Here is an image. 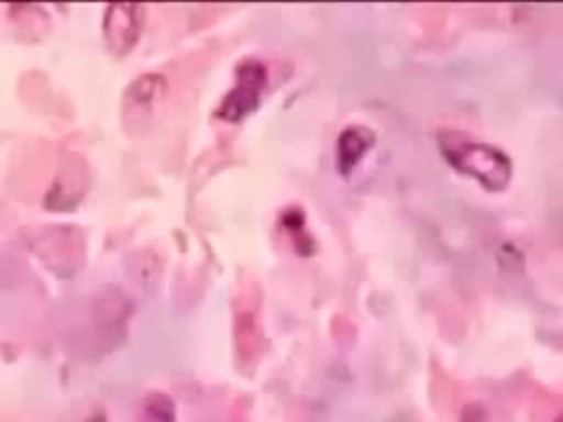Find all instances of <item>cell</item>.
Returning <instances> with one entry per match:
<instances>
[{"label":"cell","mask_w":563,"mask_h":422,"mask_svg":"<svg viewBox=\"0 0 563 422\" xmlns=\"http://www.w3.org/2000/svg\"><path fill=\"white\" fill-rule=\"evenodd\" d=\"M440 149L453 169L477 180L488 191H501L510 180V158L495 145L444 132L440 134Z\"/></svg>","instance_id":"6da1fadb"},{"label":"cell","mask_w":563,"mask_h":422,"mask_svg":"<svg viewBox=\"0 0 563 422\" xmlns=\"http://www.w3.org/2000/svg\"><path fill=\"white\" fill-rule=\"evenodd\" d=\"M266 88V70L260 62H244L238 68V81L220 106V116L227 121H240L251 114Z\"/></svg>","instance_id":"7a4b0ae2"},{"label":"cell","mask_w":563,"mask_h":422,"mask_svg":"<svg viewBox=\"0 0 563 422\" xmlns=\"http://www.w3.org/2000/svg\"><path fill=\"white\" fill-rule=\"evenodd\" d=\"M143 9L139 4H110L103 18V40L114 55H125L139 40Z\"/></svg>","instance_id":"3957f363"},{"label":"cell","mask_w":563,"mask_h":422,"mask_svg":"<svg viewBox=\"0 0 563 422\" xmlns=\"http://www.w3.org/2000/svg\"><path fill=\"white\" fill-rule=\"evenodd\" d=\"M374 134L367 127H347L336 143V160L339 171L350 174L352 167L363 158V154L372 147Z\"/></svg>","instance_id":"277c9868"},{"label":"cell","mask_w":563,"mask_h":422,"mask_svg":"<svg viewBox=\"0 0 563 422\" xmlns=\"http://www.w3.org/2000/svg\"><path fill=\"white\" fill-rule=\"evenodd\" d=\"M139 422H174V404L163 393H152L145 404Z\"/></svg>","instance_id":"5b68a950"},{"label":"cell","mask_w":563,"mask_h":422,"mask_svg":"<svg viewBox=\"0 0 563 422\" xmlns=\"http://www.w3.org/2000/svg\"><path fill=\"white\" fill-rule=\"evenodd\" d=\"M556 422H563V415H559V418H556Z\"/></svg>","instance_id":"8992f818"}]
</instances>
